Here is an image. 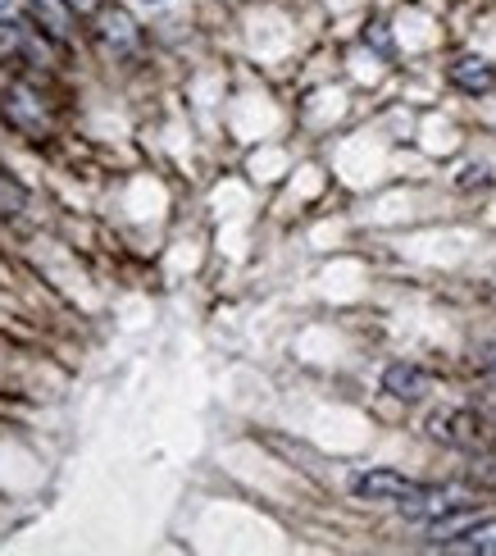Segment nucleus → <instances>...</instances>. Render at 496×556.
I'll use <instances>...</instances> for the list:
<instances>
[{
    "mask_svg": "<svg viewBox=\"0 0 496 556\" xmlns=\"http://www.w3.org/2000/svg\"><path fill=\"white\" fill-rule=\"evenodd\" d=\"M469 502H474V493L460 489V483H433V489L415 483V493L400 497V516L419 520V525H437V520H446L452 511H465Z\"/></svg>",
    "mask_w": 496,
    "mask_h": 556,
    "instance_id": "obj_1",
    "label": "nucleus"
},
{
    "mask_svg": "<svg viewBox=\"0 0 496 556\" xmlns=\"http://www.w3.org/2000/svg\"><path fill=\"white\" fill-rule=\"evenodd\" d=\"M433 438L452 447H479L483 443V420L474 410H442L433 415Z\"/></svg>",
    "mask_w": 496,
    "mask_h": 556,
    "instance_id": "obj_2",
    "label": "nucleus"
},
{
    "mask_svg": "<svg viewBox=\"0 0 496 556\" xmlns=\"http://www.w3.org/2000/svg\"><path fill=\"white\" fill-rule=\"evenodd\" d=\"M351 489H356V497H369V502H400L415 493V479L396 475V470H365V475H356Z\"/></svg>",
    "mask_w": 496,
    "mask_h": 556,
    "instance_id": "obj_3",
    "label": "nucleus"
},
{
    "mask_svg": "<svg viewBox=\"0 0 496 556\" xmlns=\"http://www.w3.org/2000/svg\"><path fill=\"white\" fill-rule=\"evenodd\" d=\"M383 388L392 392L396 402H419L423 392L433 388V379L423 375L419 365H406V361H396V365H387V375H383Z\"/></svg>",
    "mask_w": 496,
    "mask_h": 556,
    "instance_id": "obj_4",
    "label": "nucleus"
},
{
    "mask_svg": "<svg viewBox=\"0 0 496 556\" xmlns=\"http://www.w3.org/2000/svg\"><path fill=\"white\" fill-rule=\"evenodd\" d=\"M452 83H456L460 91H474V97H487V91L496 87V68H492L487 60H479V55H465V60H456V64H452Z\"/></svg>",
    "mask_w": 496,
    "mask_h": 556,
    "instance_id": "obj_5",
    "label": "nucleus"
},
{
    "mask_svg": "<svg viewBox=\"0 0 496 556\" xmlns=\"http://www.w3.org/2000/svg\"><path fill=\"white\" fill-rule=\"evenodd\" d=\"M446 552H460V556H496V520H479L469 525L465 534H456L452 543H442Z\"/></svg>",
    "mask_w": 496,
    "mask_h": 556,
    "instance_id": "obj_6",
    "label": "nucleus"
},
{
    "mask_svg": "<svg viewBox=\"0 0 496 556\" xmlns=\"http://www.w3.org/2000/svg\"><path fill=\"white\" fill-rule=\"evenodd\" d=\"M97 23H101V28H97V33H101V41H105V46H114L119 55L137 46V28H132V18H128L124 10H101V18H97Z\"/></svg>",
    "mask_w": 496,
    "mask_h": 556,
    "instance_id": "obj_7",
    "label": "nucleus"
},
{
    "mask_svg": "<svg viewBox=\"0 0 496 556\" xmlns=\"http://www.w3.org/2000/svg\"><path fill=\"white\" fill-rule=\"evenodd\" d=\"M10 119L28 132H41L46 128V114H41V101L33 97L28 87H10Z\"/></svg>",
    "mask_w": 496,
    "mask_h": 556,
    "instance_id": "obj_8",
    "label": "nucleus"
},
{
    "mask_svg": "<svg viewBox=\"0 0 496 556\" xmlns=\"http://www.w3.org/2000/svg\"><path fill=\"white\" fill-rule=\"evenodd\" d=\"M28 192H23V182H14L5 169H0V215H18Z\"/></svg>",
    "mask_w": 496,
    "mask_h": 556,
    "instance_id": "obj_9",
    "label": "nucleus"
},
{
    "mask_svg": "<svg viewBox=\"0 0 496 556\" xmlns=\"http://www.w3.org/2000/svg\"><path fill=\"white\" fill-rule=\"evenodd\" d=\"M23 46H28V33H23L14 18L0 23V60H14V55L23 51Z\"/></svg>",
    "mask_w": 496,
    "mask_h": 556,
    "instance_id": "obj_10",
    "label": "nucleus"
},
{
    "mask_svg": "<svg viewBox=\"0 0 496 556\" xmlns=\"http://www.w3.org/2000/svg\"><path fill=\"white\" fill-rule=\"evenodd\" d=\"M23 14V0H0V23L5 18H18Z\"/></svg>",
    "mask_w": 496,
    "mask_h": 556,
    "instance_id": "obj_11",
    "label": "nucleus"
},
{
    "mask_svg": "<svg viewBox=\"0 0 496 556\" xmlns=\"http://www.w3.org/2000/svg\"><path fill=\"white\" fill-rule=\"evenodd\" d=\"M64 5H74V10H87V5H91V0H64Z\"/></svg>",
    "mask_w": 496,
    "mask_h": 556,
    "instance_id": "obj_12",
    "label": "nucleus"
},
{
    "mask_svg": "<svg viewBox=\"0 0 496 556\" xmlns=\"http://www.w3.org/2000/svg\"><path fill=\"white\" fill-rule=\"evenodd\" d=\"M147 5H164V0H147Z\"/></svg>",
    "mask_w": 496,
    "mask_h": 556,
    "instance_id": "obj_13",
    "label": "nucleus"
}]
</instances>
